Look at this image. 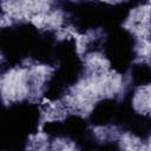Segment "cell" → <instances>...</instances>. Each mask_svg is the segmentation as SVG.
Instances as JSON below:
<instances>
[{
	"label": "cell",
	"instance_id": "obj_1",
	"mask_svg": "<svg viewBox=\"0 0 151 151\" xmlns=\"http://www.w3.org/2000/svg\"><path fill=\"white\" fill-rule=\"evenodd\" d=\"M51 150H76L77 145L73 140L67 138H55L51 140Z\"/></svg>",
	"mask_w": 151,
	"mask_h": 151
}]
</instances>
